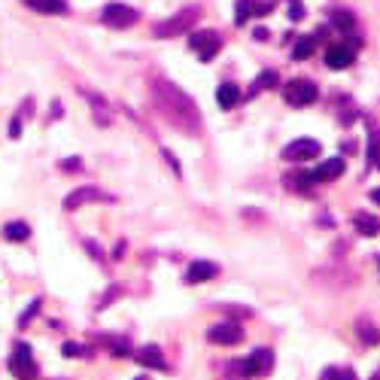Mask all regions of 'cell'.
<instances>
[{
	"label": "cell",
	"instance_id": "obj_21",
	"mask_svg": "<svg viewBox=\"0 0 380 380\" xmlns=\"http://www.w3.org/2000/svg\"><path fill=\"white\" fill-rule=\"evenodd\" d=\"M368 162L380 167V131L374 125L368 128Z\"/></svg>",
	"mask_w": 380,
	"mask_h": 380
},
{
	"label": "cell",
	"instance_id": "obj_6",
	"mask_svg": "<svg viewBox=\"0 0 380 380\" xmlns=\"http://www.w3.org/2000/svg\"><path fill=\"white\" fill-rule=\"evenodd\" d=\"M189 46L198 52L201 61H213L216 52L222 49V40H219V33H213V31H195L189 37Z\"/></svg>",
	"mask_w": 380,
	"mask_h": 380
},
{
	"label": "cell",
	"instance_id": "obj_19",
	"mask_svg": "<svg viewBox=\"0 0 380 380\" xmlns=\"http://www.w3.org/2000/svg\"><path fill=\"white\" fill-rule=\"evenodd\" d=\"M274 86H277V73H274V70H261L259 79L250 86V98L259 95V91H265V89H274Z\"/></svg>",
	"mask_w": 380,
	"mask_h": 380
},
{
	"label": "cell",
	"instance_id": "obj_24",
	"mask_svg": "<svg viewBox=\"0 0 380 380\" xmlns=\"http://www.w3.org/2000/svg\"><path fill=\"white\" fill-rule=\"evenodd\" d=\"M332 24L337 31H353V15L350 13H332Z\"/></svg>",
	"mask_w": 380,
	"mask_h": 380
},
{
	"label": "cell",
	"instance_id": "obj_4",
	"mask_svg": "<svg viewBox=\"0 0 380 380\" xmlns=\"http://www.w3.org/2000/svg\"><path fill=\"white\" fill-rule=\"evenodd\" d=\"M198 10H195V6H192V10H183V13H176V15H171V19H167V22H162V24H158V28H155V37H176V33H183V31H189L192 28V24H195L198 22Z\"/></svg>",
	"mask_w": 380,
	"mask_h": 380
},
{
	"label": "cell",
	"instance_id": "obj_3",
	"mask_svg": "<svg viewBox=\"0 0 380 380\" xmlns=\"http://www.w3.org/2000/svg\"><path fill=\"white\" fill-rule=\"evenodd\" d=\"M283 98L289 107H310L319 98V89L310 79H292L289 86L283 89Z\"/></svg>",
	"mask_w": 380,
	"mask_h": 380
},
{
	"label": "cell",
	"instance_id": "obj_23",
	"mask_svg": "<svg viewBox=\"0 0 380 380\" xmlns=\"http://www.w3.org/2000/svg\"><path fill=\"white\" fill-rule=\"evenodd\" d=\"M37 13H67V3L64 0H28Z\"/></svg>",
	"mask_w": 380,
	"mask_h": 380
},
{
	"label": "cell",
	"instance_id": "obj_5",
	"mask_svg": "<svg viewBox=\"0 0 380 380\" xmlns=\"http://www.w3.org/2000/svg\"><path fill=\"white\" fill-rule=\"evenodd\" d=\"M137 19H140V13L125 3H107L104 13H100V22H104L107 28H131Z\"/></svg>",
	"mask_w": 380,
	"mask_h": 380
},
{
	"label": "cell",
	"instance_id": "obj_16",
	"mask_svg": "<svg viewBox=\"0 0 380 380\" xmlns=\"http://www.w3.org/2000/svg\"><path fill=\"white\" fill-rule=\"evenodd\" d=\"M356 335H359V341L365 344V347H374V344H380V328L371 323V319H365V317L356 323Z\"/></svg>",
	"mask_w": 380,
	"mask_h": 380
},
{
	"label": "cell",
	"instance_id": "obj_15",
	"mask_svg": "<svg viewBox=\"0 0 380 380\" xmlns=\"http://www.w3.org/2000/svg\"><path fill=\"white\" fill-rule=\"evenodd\" d=\"M134 359H137L140 365H146V368H158V371L167 368V362H165V356H162V350H158V347H143V350L134 353Z\"/></svg>",
	"mask_w": 380,
	"mask_h": 380
},
{
	"label": "cell",
	"instance_id": "obj_18",
	"mask_svg": "<svg viewBox=\"0 0 380 380\" xmlns=\"http://www.w3.org/2000/svg\"><path fill=\"white\" fill-rule=\"evenodd\" d=\"M3 238L13 241V243L28 241V238H31V225H28V222H10V225L3 228Z\"/></svg>",
	"mask_w": 380,
	"mask_h": 380
},
{
	"label": "cell",
	"instance_id": "obj_12",
	"mask_svg": "<svg viewBox=\"0 0 380 380\" xmlns=\"http://www.w3.org/2000/svg\"><path fill=\"white\" fill-rule=\"evenodd\" d=\"M344 174V158H326L317 171H310V180L314 183H332Z\"/></svg>",
	"mask_w": 380,
	"mask_h": 380
},
{
	"label": "cell",
	"instance_id": "obj_27",
	"mask_svg": "<svg viewBox=\"0 0 380 380\" xmlns=\"http://www.w3.org/2000/svg\"><path fill=\"white\" fill-rule=\"evenodd\" d=\"M289 19H292V22L304 19V6L298 3V0H289Z\"/></svg>",
	"mask_w": 380,
	"mask_h": 380
},
{
	"label": "cell",
	"instance_id": "obj_8",
	"mask_svg": "<svg viewBox=\"0 0 380 380\" xmlns=\"http://www.w3.org/2000/svg\"><path fill=\"white\" fill-rule=\"evenodd\" d=\"M10 368H13V374L22 377V380L37 377V362H33L28 344H15V353H13V359H10Z\"/></svg>",
	"mask_w": 380,
	"mask_h": 380
},
{
	"label": "cell",
	"instance_id": "obj_25",
	"mask_svg": "<svg viewBox=\"0 0 380 380\" xmlns=\"http://www.w3.org/2000/svg\"><path fill=\"white\" fill-rule=\"evenodd\" d=\"M252 6H256L252 0H238V15H234V22H238V24L247 22L250 15H252Z\"/></svg>",
	"mask_w": 380,
	"mask_h": 380
},
{
	"label": "cell",
	"instance_id": "obj_1",
	"mask_svg": "<svg viewBox=\"0 0 380 380\" xmlns=\"http://www.w3.org/2000/svg\"><path fill=\"white\" fill-rule=\"evenodd\" d=\"M149 91H152V100H155V109L174 125L176 131L189 134V137H198L201 128H204L201 109H198L195 100L176 86V82L165 79V76H155V79L149 82Z\"/></svg>",
	"mask_w": 380,
	"mask_h": 380
},
{
	"label": "cell",
	"instance_id": "obj_17",
	"mask_svg": "<svg viewBox=\"0 0 380 380\" xmlns=\"http://www.w3.org/2000/svg\"><path fill=\"white\" fill-rule=\"evenodd\" d=\"M353 225H356L359 234H365V238H374V234H380V222L371 213H356V216H353Z\"/></svg>",
	"mask_w": 380,
	"mask_h": 380
},
{
	"label": "cell",
	"instance_id": "obj_11",
	"mask_svg": "<svg viewBox=\"0 0 380 380\" xmlns=\"http://www.w3.org/2000/svg\"><path fill=\"white\" fill-rule=\"evenodd\" d=\"M353 58H356V52H353L350 46H344V43L326 49V64L332 67V70H344V67H350Z\"/></svg>",
	"mask_w": 380,
	"mask_h": 380
},
{
	"label": "cell",
	"instance_id": "obj_14",
	"mask_svg": "<svg viewBox=\"0 0 380 380\" xmlns=\"http://www.w3.org/2000/svg\"><path fill=\"white\" fill-rule=\"evenodd\" d=\"M216 104L222 109H231L241 104V89L234 86V82H222V86L216 89Z\"/></svg>",
	"mask_w": 380,
	"mask_h": 380
},
{
	"label": "cell",
	"instance_id": "obj_32",
	"mask_svg": "<svg viewBox=\"0 0 380 380\" xmlns=\"http://www.w3.org/2000/svg\"><path fill=\"white\" fill-rule=\"evenodd\" d=\"M371 380H380V371H377V374H374V377H371Z\"/></svg>",
	"mask_w": 380,
	"mask_h": 380
},
{
	"label": "cell",
	"instance_id": "obj_30",
	"mask_svg": "<svg viewBox=\"0 0 380 380\" xmlns=\"http://www.w3.org/2000/svg\"><path fill=\"white\" fill-rule=\"evenodd\" d=\"M10 134H13V137H19V134H22V122H19V119H13V125H10Z\"/></svg>",
	"mask_w": 380,
	"mask_h": 380
},
{
	"label": "cell",
	"instance_id": "obj_28",
	"mask_svg": "<svg viewBox=\"0 0 380 380\" xmlns=\"http://www.w3.org/2000/svg\"><path fill=\"white\" fill-rule=\"evenodd\" d=\"M64 356L70 359V356H82V347L79 344H64Z\"/></svg>",
	"mask_w": 380,
	"mask_h": 380
},
{
	"label": "cell",
	"instance_id": "obj_20",
	"mask_svg": "<svg viewBox=\"0 0 380 380\" xmlns=\"http://www.w3.org/2000/svg\"><path fill=\"white\" fill-rule=\"evenodd\" d=\"M314 49H317V40L314 37H301L298 43H295V49H292V58H295V61H304V58L314 55Z\"/></svg>",
	"mask_w": 380,
	"mask_h": 380
},
{
	"label": "cell",
	"instance_id": "obj_33",
	"mask_svg": "<svg viewBox=\"0 0 380 380\" xmlns=\"http://www.w3.org/2000/svg\"><path fill=\"white\" fill-rule=\"evenodd\" d=\"M377 265H380V259H377Z\"/></svg>",
	"mask_w": 380,
	"mask_h": 380
},
{
	"label": "cell",
	"instance_id": "obj_22",
	"mask_svg": "<svg viewBox=\"0 0 380 380\" xmlns=\"http://www.w3.org/2000/svg\"><path fill=\"white\" fill-rule=\"evenodd\" d=\"M319 380H356V371L344 368V365H332V368H326L323 374H319Z\"/></svg>",
	"mask_w": 380,
	"mask_h": 380
},
{
	"label": "cell",
	"instance_id": "obj_9",
	"mask_svg": "<svg viewBox=\"0 0 380 380\" xmlns=\"http://www.w3.org/2000/svg\"><path fill=\"white\" fill-rule=\"evenodd\" d=\"M207 337L213 344H225V347H234V344H241L243 341V328L238 326V323H216V326H210V332H207Z\"/></svg>",
	"mask_w": 380,
	"mask_h": 380
},
{
	"label": "cell",
	"instance_id": "obj_29",
	"mask_svg": "<svg viewBox=\"0 0 380 380\" xmlns=\"http://www.w3.org/2000/svg\"><path fill=\"white\" fill-rule=\"evenodd\" d=\"M64 171H79V158H67V162H61Z\"/></svg>",
	"mask_w": 380,
	"mask_h": 380
},
{
	"label": "cell",
	"instance_id": "obj_2",
	"mask_svg": "<svg viewBox=\"0 0 380 380\" xmlns=\"http://www.w3.org/2000/svg\"><path fill=\"white\" fill-rule=\"evenodd\" d=\"M271 368H274V353L268 347L252 350L247 359L238 362L241 377H265V374H271Z\"/></svg>",
	"mask_w": 380,
	"mask_h": 380
},
{
	"label": "cell",
	"instance_id": "obj_26",
	"mask_svg": "<svg viewBox=\"0 0 380 380\" xmlns=\"http://www.w3.org/2000/svg\"><path fill=\"white\" fill-rule=\"evenodd\" d=\"M37 310H40V298H33V301H31V307H28V310H24V314L19 317V326H22V328H24V326H28V323H31V319H33V317H37Z\"/></svg>",
	"mask_w": 380,
	"mask_h": 380
},
{
	"label": "cell",
	"instance_id": "obj_31",
	"mask_svg": "<svg viewBox=\"0 0 380 380\" xmlns=\"http://www.w3.org/2000/svg\"><path fill=\"white\" fill-rule=\"evenodd\" d=\"M371 201H374V204H380V189H371Z\"/></svg>",
	"mask_w": 380,
	"mask_h": 380
},
{
	"label": "cell",
	"instance_id": "obj_10",
	"mask_svg": "<svg viewBox=\"0 0 380 380\" xmlns=\"http://www.w3.org/2000/svg\"><path fill=\"white\" fill-rule=\"evenodd\" d=\"M91 201H109V195H104V192L95 189V185H86V189H76L64 198V210H76L82 204H91Z\"/></svg>",
	"mask_w": 380,
	"mask_h": 380
},
{
	"label": "cell",
	"instance_id": "obj_7",
	"mask_svg": "<svg viewBox=\"0 0 380 380\" xmlns=\"http://www.w3.org/2000/svg\"><path fill=\"white\" fill-rule=\"evenodd\" d=\"M317 155H319V143L314 137H298V140L286 143V149H283L286 162H310Z\"/></svg>",
	"mask_w": 380,
	"mask_h": 380
},
{
	"label": "cell",
	"instance_id": "obj_13",
	"mask_svg": "<svg viewBox=\"0 0 380 380\" xmlns=\"http://www.w3.org/2000/svg\"><path fill=\"white\" fill-rule=\"evenodd\" d=\"M219 274V268L213 265V261H192L189 265V271H185V280L189 283H207V280H213V277Z\"/></svg>",
	"mask_w": 380,
	"mask_h": 380
}]
</instances>
